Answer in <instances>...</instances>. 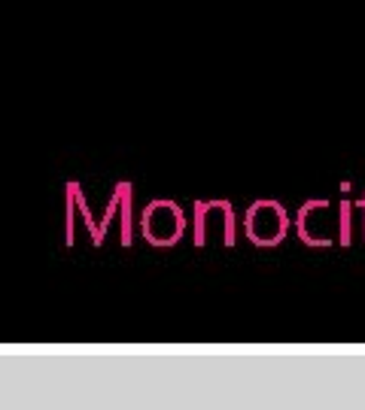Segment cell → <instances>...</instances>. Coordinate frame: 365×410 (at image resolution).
<instances>
[{"label":"cell","instance_id":"6da1fadb","mask_svg":"<svg viewBox=\"0 0 365 410\" xmlns=\"http://www.w3.org/2000/svg\"><path fill=\"white\" fill-rule=\"evenodd\" d=\"M143 240L152 246H173L186 231V213L180 210L177 200L155 198L152 204L143 207L140 213Z\"/></svg>","mask_w":365,"mask_h":410},{"label":"cell","instance_id":"7a4b0ae2","mask_svg":"<svg viewBox=\"0 0 365 410\" xmlns=\"http://www.w3.org/2000/svg\"><path fill=\"white\" fill-rule=\"evenodd\" d=\"M292 219L277 200H255L244 213V231L255 246H277L289 234Z\"/></svg>","mask_w":365,"mask_h":410},{"label":"cell","instance_id":"3957f363","mask_svg":"<svg viewBox=\"0 0 365 410\" xmlns=\"http://www.w3.org/2000/svg\"><path fill=\"white\" fill-rule=\"evenodd\" d=\"M332 200H307L296 213V231L307 246H332L338 243V231L328 222Z\"/></svg>","mask_w":365,"mask_h":410},{"label":"cell","instance_id":"277c9868","mask_svg":"<svg viewBox=\"0 0 365 410\" xmlns=\"http://www.w3.org/2000/svg\"><path fill=\"white\" fill-rule=\"evenodd\" d=\"M116 198H119V207H122V237H119V240H122V246H128L131 243V213H128V210H131V182H119L116 186Z\"/></svg>","mask_w":365,"mask_h":410},{"label":"cell","instance_id":"5b68a950","mask_svg":"<svg viewBox=\"0 0 365 410\" xmlns=\"http://www.w3.org/2000/svg\"><path fill=\"white\" fill-rule=\"evenodd\" d=\"M353 204L350 200H344L341 207H338V243L341 246H350V234H353Z\"/></svg>","mask_w":365,"mask_h":410},{"label":"cell","instance_id":"8992f818","mask_svg":"<svg viewBox=\"0 0 365 410\" xmlns=\"http://www.w3.org/2000/svg\"><path fill=\"white\" fill-rule=\"evenodd\" d=\"M353 207H356V210H362V213H359V216H362V234H365V195H362L359 200H356V204H353Z\"/></svg>","mask_w":365,"mask_h":410}]
</instances>
